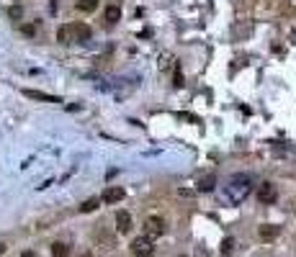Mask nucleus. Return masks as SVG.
I'll return each instance as SVG.
<instances>
[{"instance_id": "nucleus-1", "label": "nucleus", "mask_w": 296, "mask_h": 257, "mask_svg": "<svg viewBox=\"0 0 296 257\" xmlns=\"http://www.w3.org/2000/svg\"><path fill=\"white\" fill-rule=\"evenodd\" d=\"M250 188H253V180H250V175H232L230 180H227L224 185V191H222V198H224V203H230V206H237V203H242V200L250 196Z\"/></svg>"}, {"instance_id": "nucleus-2", "label": "nucleus", "mask_w": 296, "mask_h": 257, "mask_svg": "<svg viewBox=\"0 0 296 257\" xmlns=\"http://www.w3.org/2000/svg\"><path fill=\"white\" fill-rule=\"evenodd\" d=\"M165 219L163 216H150L144 221V231H147V239H155V237H160V234H165Z\"/></svg>"}, {"instance_id": "nucleus-3", "label": "nucleus", "mask_w": 296, "mask_h": 257, "mask_svg": "<svg viewBox=\"0 0 296 257\" xmlns=\"http://www.w3.org/2000/svg\"><path fill=\"white\" fill-rule=\"evenodd\" d=\"M132 252H134L136 257H150V255L155 252L152 239H147V237H136V239L132 242Z\"/></svg>"}, {"instance_id": "nucleus-4", "label": "nucleus", "mask_w": 296, "mask_h": 257, "mask_svg": "<svg viewBox=\"0 0 296 257\" xmlns=\"http://www.w3.org/2000/svg\"><path fill=\"white\" fill-rule=\"evenodd\" d=\"M258 198H260V203H276V198H278V188L273 185V183H260V188H258Z\"/></svg>"}, {"instance_id": "nucleus-5", "label": "nucleus", "mask_w": 296, "mask_h": 257, "mask_svg": "<svg viewBox=\"0 0 296 257\" xmlns=\"http://www.w3.org/2000/svg\"><path fill=\"white\" fill-rule=\"evenodd\" d=\"M281 234V227H276V224H263L258 229V237H260V242H273Z\"/></svg>"}, {"instance_id": "nucleus-6", "label": "nucleus", "mask_w": 296, "mask_h": 257, "mask_svg": "<svg viewBox=\"0 0 296 257\" xmlns=\"http://www.w3.org/2000/svg\"><path fill=\"white\" fill-rule=\"evenodd\" d=\"M72 36H75L77 44H85V41H90L93 31H90V26H85V24H72Z\"/></svg>"}, {"instance_id": "nucleus-7", "label": "nucleus", "mask_w": 296, "mask_h": 257, "mask_svg": "<svg viewBox=\"0 0 296 257\" xmlns=\"http://www.w3.org/2000/svg\"><path fill=\"white\" fill-rule=\"evenodd\" d=\"M100 200H103V203H119V200H124V188H113V185L106 188Z\"/></svg>"}, {"instance_id": "nucleus-8", "label": "nucleus", "mask_w": 296, "mask_h": 257, "mask_svg": "<svg viewBox=\"0 0 296 257\" xmlns=\"http://www.w3.org/2000/svg\"><path fill=\"white\" fill-rule=\"evenodd\" d=\"M116 227H119V231H124V234L132 229V216L127 214V211H116Z\"/></svg>"}, {"instance_id": "nucleus-9", "label": "nucleus", "mask_w": 296, "mask_h": 257, "mask_svg": "<svg viewBox=\"0 0 296 257\" xmlns=\"http://www.w3.org/2000/svg\"><path fill=\"white\" fill-rule=\"evenodd\" d=\"M214 185H216V175H203L201 180L196 183V188L201 193H206V191H214Z\"/></svg>"}, {"instance_id": "nucleus-10", "label": "nucleus", "mask_w": 296, "mask_h": 257, "mask_svg": "<svg viewBox=\"0 0 296 257\" xmlns=\"http://www.w3.org/2000/svg\"><path fill=\"white\" fill-rule=\"evenodd\" d=\"M57 39H60L62 44H72V41H75V36H72V24H70V26H62L60 31H57Z\"/></svg>"}, {"instance_id": "nucleus-11", "label": "nucleus", "mask_w": 296, "mask_h": 257, "mask_svg": "<svg viewBox=\"0 0 296 257\" xmlns=\"http://www.w3.org/2000/svg\"><path fill=\"white\" fill-rule=\"evenodd\" d=\"M119 18H121V8L119 5H108L106 8V24H116Z\"/></svg>"}, {"instance_id": "nucleus-12", "label": "nucleus", "mask_w": 296, "mask_h": 257, "mask_svg": "<svg viewBox=\"0 0 296 257\" xmlns=\"http://www.w3.org/2000/svg\"><path fill=\"white\" fill-rule=\"evenodd\" d=\"M52 257H70L67 244H65V242H54V244H52Z\"/></svg>"}, {"instance_id": "nucleus-13", "label": "nucleus", "mask_w": 296, "mask_h": 257, "mask_svg": "<svg viewBox=\"0 0 296 257\" xmlns=\"http://www.w3.org/2000/svg\"><path fill=\"white\" fill-rule=\"evenodd\" d=\"M98 8V0H77V10H83V13H93Z\"/></svg>"}, {"instance_id": "nucleus-14", "label": "nucleus", "mask_w": 296, "mask_h": 257, "mask_svg": "<svg viewBox=\"0 0 296 257\" xmlns=\"http://www.w3.org/2000/svg\"><path fill=\"white\" fill-rule=\"evenodd\" d=\"M26 98H36V100H49V103H57L60 98H54V95H47V93H39V90H24Z\"/></svg>"}, {"instance_id": "nucleus-15", "label": "nucleus", "mask_w": 296, "mask_h": 257, "mask_svg": "<svg viewBox=\"0 0 296 257\" xmlns=\"http://www.w3.org/2000/svg\"><path fill=\"white\" fill-rule=\"evenodd\" d=\"M98 206H100V198H88L85 203L80 206V211H83V214H93Z\"/></svg>"}, {"instance_id": "nucleus-16", "label": "nucleus", "mask_w": 296, "mask_h": 257, "mask_svg": "<svg viewBox=\"0 0 296 257\" xmlns=\"http://www.w3.org/2000/svg\"><path fill=\"white\" fill-rule=\"evenodd\" d=\"M232 250H234V239L227 237V239L222 242V255H232Z\"/></svg>"}, {"instance_id": "nucleus-17", "label": "nucleus", "mask_w": 296, "mask_h": 257, "mask_svg": "<svg viewBox=\"0 0 296 257\" xmlns=\"http://www.w3.org/2000/svg\"><path fill=\"white\" fill-rule=\"evenodd\" d=\"M21 31H24L26 36H33V31H36V29H33V26H24V29H21Z\"/></svg>"}, {"instance_id": "nucleus-18", "label": "nucleus", "mask_w": 296, "mask_h": 257, "mask_svg": "<svg viewBox=\"0 0 296 257\" xmlns=\"http://www.w3.org/2000/svg\"><path fill=\"white\" fill-rule=\"evenodd\" d=\"M10 18H21V8H10Z\"/></svg>"}, {"instance_id": "nucleus-19", "label": "nucleus", "mask_w": 296, "mask_h": 257, "mask_svg": "<svg viewBox=\"0 0 296 257\" xmlns=\"http://www.w3.org/2000/svg\"><path fill=\"white\" fill-rule=\"evenodd\" d=\"M180 85H183V75L175 72V87H180Z\"/></svg>"}, {"instance_id": "nucleus-20", "label": "nucleus", "mask_w": 296, "mask_h": 257, "mask_svg": "<svg viewBox=\"0 0 296 257\" xmlns=\"http://www.w3.org/2000/svg\"><path fill=\"white\" fill-rule=\"evenodd\" d=\"M21 257H36V255H33V252H24V255H21Z\"/></svg>"}, {"instance_id": "nucleus-21", "label": "nucleus", "mask_w": 296, "mask_h": 257, "mask_svg": "<svg viewBox=\"0 0 296 257\" xmlns=\"http://www.w3.org/2000/svg\"><path fill=\"white\" fill-rule=\"evenodd\" d=\"M3 252H5V244H3V242H0V255H3Z\"/></svg>"}, {"instance_id": "nucleus-22", "label": "nucleus", "mask_w": 296, "mask_h": 257, "mask_svg": "<svg viewBox=\"0 0 296 257\" xmlns=\"http://www.w3.org/2000/svg\"><path fill=\"white\" fill-rule=\"evenodd\" d=\"M83 257H90V255H83Z\"/></svg>"}]
</instances>
